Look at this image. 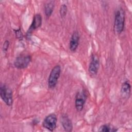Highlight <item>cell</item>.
I'll return each instance as SVG.
<instances>
[{
  "instance_id": "5",
  "label": "cell",
  "mask_w": 132,
  "mask_h": 132,
  "mask_svg": "<svg viewBox=\"0 0 132 132\" xmlns=\"http://www.w3.org/2000/svg\"><path fill=\"white\" fill-rule=\"evenodd\" d=\"M31 61V57L30 55H20L15 58L14 61V65L19 69H24L28 66Z\"/></svg>"
},
{
  "instance_id": "13",
  "label": "cell",
  "mask_w": 132,
  "mask_h": 132,
  "mask_svg": "<svg viewBox=\"0 0 132 132\" xmlns=\"http://www.w3.org/2000/svg\"><path fill=\"white\" fill-rule=\"evenodd\" d=\"M98 130L102 132H113L117 131V129L114 127H111L109 125L104 124L101 126Z\"/></svg>"
},
{
  "instance_id": "7",
  "label": "cell",
  "mask_w": 132,
  "mask_h": 132,
  "mask_svg": "<svg viewBox=\"0 0 132 132\" xmlns=\"http://www.w3.org/2000/svg\"><path fill=\"white\" fill-rule=\"evenodd\" d=\"M100 61L98 57L93 54L91 57V61L89 65L88 71L92 75H95L99 69Z\"/></svg>"
},
{
  "instance_id": "12",
  "label": "cell",
  "mask_w": 132,
  "mask_h": 132,
  "mask_svg": "<svg viewBox=\"0 0 132 132\" xmlns=\"http://www.w3.org/2000/svg\"><path fill=\"white\" fill-rule=\"evenodd\" d=\"M55 7L54 1H50L47 3L44 6V13L47 17H50L52 14Z\"/></svg>"
},
{
  "instance_id": "9",
  "label": "cell",
  "mask_w": 132,
  "mask_h": 132,
  "mask_svg": "<svg viewBox=\"0 0 132 132\" xmlns=\"http://www.w3.org/2000/svg\"><path fill=\"white\" fill-rule=\"evenodd\" d=\"M42 16L40 14H36L34 15L32 22L27 32V35H29L32 31L39 28L42 24Z\"/></svg>"
},
{
  "instance_id": "16",
  "label": "cell",
  "mask_w": 132,
  "mask_h": 132,
  "mask_svg": "<svg viewBox=\"0 0 132 132\" xmlns=\"http://www.w3.org/2000/svg\"><path fill=\"white\" fill-rule=\"evenodd\" d=\"M9 42L8 40H6L5 41V42L3 44V50L4 52H6L9 47Z\"/></svg>"
},
{
  "instance_id": "1",
  "label": "cell",
  "mask_w": 132,
  "mask_h": 132,
  "mask_svg": "<svg viewBox=\"0 0 132 132\" xmlns=\"http://www.w3.org/2000/svg\"><path fill=\"white\" fill-rule=\"evenodd\" d=\"M125 22L124 11L120 8L118 9L115 13L113 29L114 32L117 34H120L123 31Z\"/></svg>"
},
{
  "instance_id": "6",
  "label": "cell",
  "mask_w": 132,
  "mask_h": 132,
  "mask_svg": "<svg viewBox=\"0 0 132 132\" xmlns=\"http://www.w3.org/2000/svg\"><path fill=\"white\" fill-rule=\"evenodd\" d=\"M87 99L86 93L84 90L79 91L75 96V106L78 111H81L83 108Z\"/></svg>"
},
{
  "instance_id": "10",
  "label": "cell",
  "mask_w": 132,
  "mask_h": 132,
  "mask_svg": "<svg viewBox=\"0 0 132 132\" xmlns=\"http://www.w3.org/2000/svg\"><path fill=\"white\" fill-rule=\"evenodd\" d=\"M61 123L65 131H71L73 129V124L71 119L65 114H63L61 117Z\"/></svg>"
},
{
  "instance_id": "15",
  "label": "cell",
  "mask_w": 132,
  "mask_h": 132,
  "mask_svg": "<svg viewBox=\"0 0 132 132\" xmlns=\"http://www.w3.org/2000/svg\"><path fill=\"white\" fill-rule=\"evenodd\" d=\"M14 31H15V34L16 35V37L17 38L21 39L23 37V34H22L20 29H19L17 30H14Z\"/></svg>"
},
{
  "instance_id": "11",
  "label": "cell",
  "mask_w": 132,
  "mask_h": 132,
  "mask_svg": "<svg viewBox=\"0 0 132 132\" xmlns=\"http://www.w3.org/2000/svg\"><path fill=\"white\" fill-rule=\"evenodd\" d=\"M131 86L128 81H124L121 86V93L124 98H128L130 94Z\"/></svg>"
},
{
  "instance_id": "14",
  "label": "cell",
  "mask_w": 132,
  "mask_h": 132,
  "mask_svg": "<svg viewBox=\"0 0 132 132\" xmlns=\"http://www.w3.org/2000/svg\"><path fill=\"white\" fill-rule=\"evenodd\" d=\"M68 8L67 6L65 4H62L60 6L59 9V13L61 18H64L67 13Z\"/></svg>"
},
{
  "instance_id": "2",
  "label": "cell",
  "mask_w": 132,
  "mask_h": 132,
  "mask_svg": "<svg viewBox=\"0 0 132 132\" xmlns=\"http://www.w3.org/2000/svg\"><path fill=\"white\" fill-rule=\"evenodd\" d=\"M61 73V67L59 65H55L52 69L48 78V87L50 89L54 88L58 82Z\"/></svg>"
},
{
  "instance_id": "4",
  "label": "cell",
  "mask_w": 132,
  "mask_h": 132,
  "mask_svg": "<svg viewBox=\"0 0 132 132\" xmlns=\"http://www.w3.org/2000/svg\"><path fill=\"white\" fill-rule=\"evenodd\" d=\"M57 118L55 113H51L47 116L42 122V126L44 128L53 131L57 126Z\"/></svg>"
},
{
  "instance_id": "3",
  "label": "cell",
  "mask_w": 132,
  "mask_h": 132,
  "mask_svg": "<svg viewBox=\"0 0 132 132\" xmlns=\"http://www.w3.org/2000/svg\"><path fill=\"white\" fill-rule=\"evenodd\" d=\"M0 96L4 102L9 106L13 104L12 92L10 88L5 85H2L0 87Z\"/></svg>"
},
{
  "instance_id": "8",
  "label": "cell",
  "mask_w": 132,
  "mask_h": 132,
  "mask_svg": "<svg viewBox=\"0 0 132 132\" xmlns=\"http://www.w3.org/2000/svg\"><path fill=\"white\" fill-rule=\"evenodd\" d=\"M80 36L77 31H75L71 37L69 43V48L72 52H75L78 47Z\"/></svg>"
}]
</instances>
